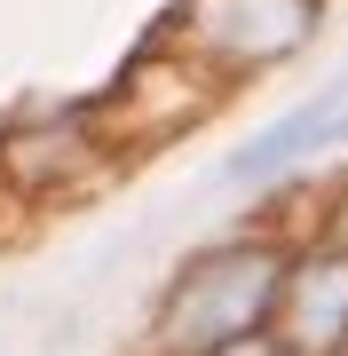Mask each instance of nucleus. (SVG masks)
<instances>
[{
	"mask_svg": "<svg viewBox=\"0 0 348 356\" xmlns=\"http://www.w3.org/2000/svg\"><path fill=\"white\" fill-rule=\"evenodd\" d=\"M285 269L261 245H222V254H198L190 277L167 293V317H158V341L174 356H230L261 332V317H277L285 301Z\"/></svg>",
	"mask_w": 348,
	"mask_h": 356,
	"instance_id": "nucleus-1",
	"label": "nucleus"
},
{
	"mask_svg": "<svg viewBox=\"0 0 348 356\" xmlns=\"http://www.w3.org/2000/svg\"><path fill=\"white\" fill-rule=\"evenodd\" d=\"M340 143H348V72L324 95H309L301 111H285L277 127H261L254 143H238L230 182H238V191H245V182H270V175H285V166H301L317 151H340Z\"/></svg>",
	"mask_w": 348,
	"mask_h": 356,
	"instance_id": "nucleus-2",
	"label": "nucleus"
},
{
	"mask_svg": "<svg viewBox=\"0 0 348 356\" xmlns=\"http://www.w3.org/2000/svg\"><path fill=\"white\" fill-rule=\"evenodd\" d=\"M340 341H348V254H317L285 277L277 348L285 356H340Z\"/></svg>",
	"mask_w": 348,
	"mask_h": 356,
	"instance_id": "nucleus-3",
	"label": "nucleus"
},
{
	"mask_svg": "<svg viewBox=\"0 0 348 356\" xmlns=\"http://www.w3.org/2000/svg\"><path fill=\"white\" fill-rule=\"evenodd\" d=\"M309 0H190V32L222 56H285L293 40H309Z\"/></svg>",
	"mask_w": 348,
	"mask_h": 356,
	"instance_id": "nucleus-4",
	"label": "nucleus"
},
{
	"mask_svg": "<svg viewBox=\"0 0 348 356\" xmlns=\"http://www.w3.org/2000/svg\"><path fill=\"white\" fill-rule=\"evenodd\" d=\"M333 229H340V254H348V198H340V214H333Z\"/></svg>",
	"mask_w": 348,
	"mask_h": 356,
	"instance_id": "nucleus-5",
	"label": "nucleus"
},
{
	"mask_svg": "<svg viewBox=\"0 0 348 356\" xmlns=\"http://www.w3.org/2000/svg\"><path fill=\"white\" fill-rule=\"evenodd\" d=\"M340 356H348V348H340Z\"/></svg>",
	"mask_w": 348,
	"mask_h": 356,
	"instance_id": "nucleus-6",
	"label": "nucleus"
}]
</instances>
